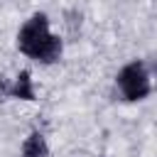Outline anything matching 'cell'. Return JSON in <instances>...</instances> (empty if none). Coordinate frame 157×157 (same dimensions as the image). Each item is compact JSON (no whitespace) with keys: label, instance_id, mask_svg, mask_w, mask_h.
Here are the masks:
<instances>
[{"label":"cell","instance_id":"cell-3","mask_svg":"<svg viewBox=\"0 0 157 157\" xmlns=\"http://www.w3.org/2000/svg\"><path fill=\"white\" fill-rule=\"evenodd\" d=\"M22 98V101H34V86L29 71H20L12 83L0 81V98Z\"/></svg>","mask_w":157,"mask_h":157},{"label":"cell","instance_id":"cell-2","mask_svg":"<svg viewBox=\"0 0 157 157\" xmlns=\"http://www.w3.org/2000/svg\"><path fill=\"white\" fill-rule=\"evenodd\" d=\"M120 93L125 101H142L150 96L152 91V83H150V71L142 61H130L125 64L120 71H118V78H115Z\"/></svg>","mask_w":157,"mask_h":157},{"label":"cell","instance_id":"cell-4","mask_svg":"<svg viewBox=\"0 0 157 157\" xmlns=\"http://www.w3.org/2000/svg\"><path fill=\"white\" fill-rule=\"evenodd\" d=\"M47 155H49V147H47L44 135L39 130L29 132V137L22 145V157H47Z\"/></svg>","mask_w":157,"mask_h":157},{"label":"cell","instance_id":"cell-1","mask_svg":"<svg viewBox=\"0 0 157 157\" xmlns=\"http://www.w3.org/2000/svg\"><path fill=\"white\" fill-rule=\"evenodd\" d=\"M17 49L39 64H54L61 59L64 44L49 29V17L44 12H34L17 32Z\"/></svg>","mask_w":157,"mask_h":157}]
</instances>
